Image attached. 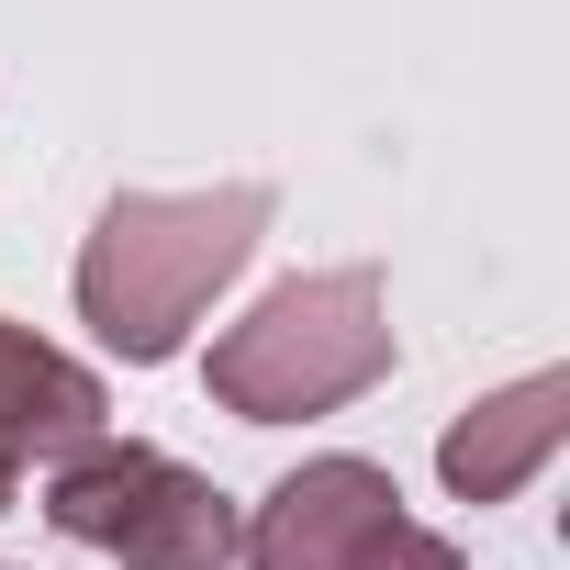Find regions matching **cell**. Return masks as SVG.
Here are the masks:
<instances>
[{
    "mask_svg": "<svg viewBox=\"0 0 570 570\" xmlns=\"http://www.w3.org/2000/svg\"><path fill=\"white\" fill-rule=\"evenodd\" d=\"M268 235V190L224 179V190H112L90 246H79V325L124 358L157 370L190 347V325L213 314V292L257 257Z\"/></svg>",
    "mask_w": 570,
    "mask_h": 570,
    "instance_id": "6da1fadb",
    "label": "cell"
},
{
    "mask_svg": "<svg viewBox=\"0 0 570 570\" xmlns=\"http://www.w3.org/2000/svg\"><path fill=\"white\" fill-rule=\"evenodd\" d=\"M213 403L235 425H303L347 414L358 392L392 381V314H381V268H303L279 292L213 336Z\"/></svg>",
    "mask_w": 570,
    "mask_h": 570,
    "instance_id": "7a4b0ae2",
    "label": "cell"
},
{
    "mask_svg": "<svg viewBox=\"0 0 570 570\" xmlns=\"http://www.w3.org/2000/svg\"><path fill=\"white\" fill-rule=\"evenodd\" d=\"M46 525L124 559V570H224L246 514L224 503V481L179 470L168 448H135V436H90L57 459L46 481Z\"/></svg>",
    "mask_w": 570,
    "mask_h": 570,
    "instance_id": "3957f363",
    "label": "cell"
},
{
    "mask_svg": "<svg viewBox=\"0 0 570 570\" xmlns=\"http://www.w3.org/2000/svg\"><path fill=\"white\" fill-rule=\"evenodd\" d=\"M392 525H403V492H392L381 459H303L292 481L246 514L235 559L246 570H370V548Z\"/></svg>",
    "mask_w": 570,
    "mask_h": 570,
    "instance_id": "277c9868",
    "label": "cell"
},
{
    "mask_svg": "<svg viewBox=\"0 0 570 570\" xmlns=\"http://www.w3.org/2000/svg\"><path fill=\"white\" fill-rule=\"evenodd\" d=\"M559 436H570V370H525V381L481 392V403L436 436V481H448L459 503H503V492H525V481L559 459Z\"/></svg>",
    "mask_w": 570,
    "mask_h": 570,
    "instance_id": "5b68a950",
    "label": "cell"
},
{
    "mask_svg": "<svg viewBox=\"0 0 570 570\" xmlns=\"http://www.w3.org/2000/svg\"><path fill=\"white\" fill-rule=\"evenodd\" d=\"M101 414H112L101 370H79L68 347H46V336H23V325H0V470L90 448Z\"/></svg>",
    "mask_w": 570,
    "mask_h": 570,
    "instance_id": "8992f818",
    "label": "cell"
},
{
    "mask_svg": "<svg viewBox=\"0 0 570 570\" xmlns=\"http://www.w3.org/2000/svg\"><path fill=\"white\" fill-rule=\"evenodd\" d=\"M370 570H470V559H459V548H448L436 525H414V514H403V525H392V537L370 548Z\"/></svg>",
    "mask_w": 570,
    "mask_h": 570,
    "instance_id": "52a82bcc",
    "label": "cell"
},
{
    "mask_svg": "<svg viewBox=\"0 0 570 570\" xmlns=\"http://www.w3.org/2000/svg\"><path fill=\"white\" fill-rule=\"evenodd\" d=\"M0 514H12V470H0Z\"/></svg>",
    "mask_w": 570,
    "mask_h": 570,
    "instance_id": "ba28073f",
    "label": "cell"
}]
</instances>
